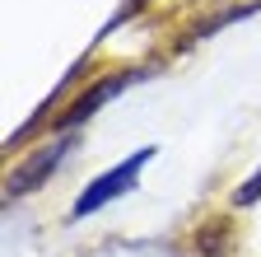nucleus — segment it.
Segmentation results:
<instances>
[{
  "mask_svg": "<svg viewBox=\"0 0 261 257\" xmlns=\"http://www.w3.org/2000/svg\"><path fill=\"white\" fill-rule=\"evenodd\" d=\"M256 197H261V173H256V178H252V182H247V187L238 192V206H252Z\"/></svg>",
  "mask_w": 261,
  "mask_h": 257,
  "instance_id": "obj_4",
  "label": "nucleus"
},
{
  "mask_svg": "<svg viewBox=\"0 0 261 257\" xmlns=\"http://www.w3.org/2000/svg\"><path fill=\"white\" fill-rule=\"evenodd\" d=\"M117 89H126V80H103V84H98V89L89 94V99H80V103H75L70 112L61 117V126H75V122H80V117H89V112H93L98 103H108V99H112Z\"/></svg>",
  "mask_w": 261,
  "mask_h": 257,
  "instance_id": "obj_3",
  "label": "nucleus"
},
{
  "mask_svg": "<svg viewBox=\"0 0 261 257\" xmlns=\"http://www.w3.org/2000/svg\"><path fill=\"white\" fill-rule=\"evenodd\" d=\"M145 159H149V150L130 154L121 169H112V173H103V178H98L93 187H84V192H80V201H75V215H93L103 201H112L117 192H126L130 182H136V173H140V164H145Z\"/></svg>",
  "mask_w": 261,
  "mask_h": 257,
  "instance_id": "obj_1",
  "label": "nucleus"
},
{
  "mask_svg": "<svg viewBox=\"0 0 261 257\" xmlns=\"http://www.w3.org/2000/svg\"><path fill=\"white\" fill-rule=\"evenodd\" d=\"M65 154V141H56L51 150H42V154H33V159H23V164L10 173V182H5V197H23V192H33L42 178H51V169H56V159Z\"/></svg>",
  "mask_w": 261,
  "mask_h": 257,
  "instance_id": "obj_2",
  "label": "nucleus"
}]
</instances>
